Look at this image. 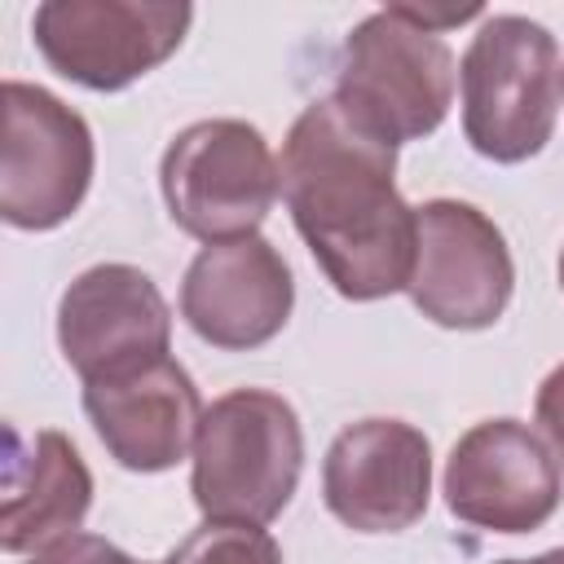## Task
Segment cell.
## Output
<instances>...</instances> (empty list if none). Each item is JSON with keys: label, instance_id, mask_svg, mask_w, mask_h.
Wrapping results in <instances>:
<instances>
[{"label": "cell", "instance_id": "1", "mask_svg": "<svg viewBox=\"0 0 564 564\" xmlns=\"http://www.w3.org/2000/svg\"><path fill=\"white\" fill-rule=\"evenodd\" d=\"M392 172L397 145L348 119L335 97L304 106L282 141V198L344 300H383L410 286L419 212L397 194Z\"/></svg>", "mask_w": 564, "mask_h": 564}, {"label": "cell", "instance_id": "2", "mask_svg": "<svg viewBox=\"0 0 564 564\" xmlns=\"http://www.w3.org/2000/svg\"><path fill=\"white\" fill-rule=\"evenodd\" d=\"M300 471L304 432L286 397L269 388H234L203 410L189 494L207 520L269 524L291 502Z\"/></svg>", "mask_w": 564, "mask_h": 564}, {"label": "cell", "instance_id": "3", "mask_svg": "<svg viewBox=\"0 0 564 564\" xmlns=\"http://www.w3.org/2000/svg\"><path fill=\"white\" fill-rule=\"evenodd\" d=\"M458 88L471 150L494 163H524L555 132L564 88L560 44L533 18L494 13L458 62Z\"/></svg>", "mask_w": 564, "mask_h": 564}, {"label": "cell", "instance_id": "4", "mask_svg": "<svg viewBox=\"0 0 564 564\" xmlns=\"http://www.w3.org/2000/svg\"><path fill=\"white\" fill-rule=\"evenodd\" d=\"M454 75L458 70L449 44L414 22L405 4H388L348 31L335 75V101L375 137L401 145L445 123Z\"/></svg>", "mask_w": 564, "mask_h": 564}, {"label": "cell", "instance_id": "5", "mask_svg": "<svg viewBox=\"0 0 564 564\" xmlns=\"http://www.w3.org/2000/svg\"><path fill=\"white\" fill-rule=\"evenodd\" d=\"M167 216L198 242L251 238L278 189V159L260 128L242 119H198L172 137L159 163Z\"/></svg>", "mask_w": 564, "mask_h": 564}, {"label": "cell", "instance_id": "6", "mask_svg": "<svg viewBox=\"0 0 564 564\" xmlns=\"http://www.w3.org/2000/svg\"><path fill=\"white\" fill-rule=\"evenodd\" d=\"M0 141V216L13 229H57L70 220L93 181V132L79 110L40 84H4Z\"/></svg>", "mask_w": 564, "mask_h": 564}, {"label": "cell", "instance_id": "7", "mask_svg": "<svg viewBox=\"0 0 564 564\" xmlns=\"http://www.w3.org/2000/svg\"><path fill=\"white\" fill-rule=\"evenodd\" d=\"M194 22L189 4L159 0H48L35 9V48L70 84L119 93L167 62Z\"/></svg>", "mask_w": 564, "mask_h": 564}, {"label": "cell", "instance_id": "8", "mask_svg": "<svg viewBox=\"0 0 564 564\" xmlns=\"http://www.w3.org/2000/svg\"><path fill=\"white\" fill-rule=\"evenodd\" d=\"M419 212V251L410 273L414 308L445 330L494 326L516 286V264L502 229L471 203L432 198Z\"/></svg>", "mask_w": 564, "mask_h": 564}, {"label": "cell", "instance_id": "9", "mask_svg": "<svg viewBox=\"0 0 564 564\" xmlns=\"http://www.w3.org/2000/svg\"><path fill=\"white\" fill-rule=\"evenodd\" d=\"M167 339V300L132 264H93L62 291L57 344L84 383L123 379L163 361Z\"/></svg>", "mask_w": 564, "mask_h": 564}, {"label": "cell", "instance_id": "10", "mask_svg": "<svg viewBox=\"0 0 564 564\" xmlns=\"http://www.w3.org/2000/svg\"><path fill=\"white\" fill-rule=\"evenodd\" d=\"M445 507L489 533H533L560 507V463L520 419H485L445 463Z\"/></svg>", "mask_w": 564, "mask_h": 564}, {"label": "cell", "instance_id": "11", "mask_svg": "<svg viewBox=\"0 0 564 564\" xmlns=\"http://www.w3.org/2000/svg\"><path fill=\"white\" fill-rule=\"evenodd\" d=\"M326 511L352 533H401L432 498V445L414 423L361 419L344 427L322 463Z\"/></svg>", "mask_w": 564, "mask_h": 564}, {"label": "cell", "instance_id": "12", "mask_svg": "<svg viewBox=\"0 0 564 564\" xmlns=\"http://www.w3.org/2000/svg\"><path fill=\"white\" fill-rule=\"evenodd\" d=\"M291 304V269L260 234L203 247L181 282V317L203 344L225 352H251L269 344L286 326Z\"/></svg>", "mask_w": 564, "mask_h": 564}, {"label": "cell", "instance_id": "13", "mask_svg": "<svg viewBox=\"0 0 564 564\" xmlns=\"http://www.w3.org/2000/svg\"><path fill=\"white\" fill-rule=\"evenodd\" d=\"M84 414L119 467L167 471L194 449L203 397L189 370L163 357L137 375L84 383Z\"/></svg>", "mask_w": 564, "mask_h": 564}, {"label": "cell", "instance_id": "14", "mask_svg": "<svg viewBox=\"0 0 564 564\" xmlns=\"http://www.w3.org/2000/svg\"><path fill=\"white\" fill-rule=\"evenodd\" d=\"M93 507V476L79 449L44 427L22 432L4 427V507H0V546L9 555L44 551L79 533Z\"/></svg>", "mask_w": 564, "mask_h": 564}, {"label": "cell", "instance_id": "15", "mask_svg": "<svg viewBox=\"0 0 564 564\" xmlns=\"http://www.w3.org/2000/svg\"><path fill=\"white\" fill-rule=\"evenodd\" d=\"M163 564H282V546L260 524L203 520Z\"/></svg>", "mask_w": 564, "mask_h": 564}, {"label": "cell", "instance_id": "16", "mask_svg": "<svg viewBox=\"0 0 564 564\" xmlns=\"http://www.w3.org/2000/svg\"><path fill=\"white\" fill-rule=\"evenodd\" d=\"M31 564H141V560H132L128 551H119L115 542H106L97 533H70V538L35 551Z\"/></svg>", "mask_w": 564, "mask_h": 564}, {"label": "cell", "instance_id": "17", "mask_svg": "<svg viewBox=\"0 0 564 564\" xmlns=\"http://www.w3.org/2000/svg\"><path fill=\"white\" fill-rule=\"evenodd\" d=\"M533 410H538V423H542L546 441L555 445V454H560V463H564V366H555V370L542 379Z\"/></svg>", "mask_w": 564, "mask_h": 564}, {"label": "cell", "instance_id": "18", "mask_svg": "<svg viewBox=\"0 0 564 564\" xmlns=\"http://www.w3.org/2000/svg\"><path fill=\"white\" fill-rule=\"evenodd\" d=\"M520 564H564V546H555V551H542V555H533V560H520Z\"/></svg>", "mask_w": 564, "mask_h": 564}, {"label": "cell", "instance_id": "19", "mask_svg": "<svg viewBox=\"0 0 564 564\" xmlns=\"http://www.w3.org/2000/svg\"><path fill=\"white\" fill-rule=\"evenodd\" d=\"M560 286H564V251H560Z\"/></svg>", "mask_w": 564, "mask_h": 564}, {"label": "cell", "instance_id": "20", "mask_svg": "<svg viewBox=\"0 0 564 564\" xmlns=\"http://www.w3.org/2000/svg\"><path fill=\"white\" fill-rule=\"evenodd\" d=\"M498 564H520V560H498Z\"/></svg>", "mask_w": 564, "mask_h": 564}]
</instances>
